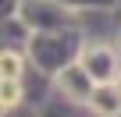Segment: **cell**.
<instances>
[{"instance_id": "obj_3", "label": "cell", "mask_w": 121, "mask_h": 117, "mask_svg": "<svg viewBox=\"0 0 121 117\" xmlns=\"http://www.w3.org/2000/svg\"><path fill=\"white\" fill-rule=\"evenodd\" d=\"M96 110L114 113V110H121V103H114V92H100V96H96Z\"/></svg>"}, {"instance_id": "obj_2", "label": "cell", "mask_w": 121, "mask_h": 117, "mask_svg": "<svg viewBox=\"0 0 121 117\" xmlns=\"http://www.w3.org/2000/svg\"><path fill=\"white\" fill-rule=\"evenodd\" d=\"M18 103V82L0 78V106H14Z\"/></svg>"}, {"instance_id": "obj_1", "label": "cell", "mask_w": 121, "mask_h": 117, "mask_svg": "<svg viewBox=\"0 0 121 117\" xmlns=\"http://www.w3.org/2000/svg\"><path fill=\"white\" fill-rule=\"evenodd\" d=\"M18 75H22V57L18 53H0V78L18 82Z\"/></svg>"}]
</instances>
